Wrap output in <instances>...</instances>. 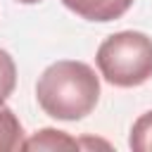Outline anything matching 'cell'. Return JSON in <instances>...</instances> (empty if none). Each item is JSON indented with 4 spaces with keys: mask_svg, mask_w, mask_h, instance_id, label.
<instances>
[{
    "mask_svg": "<svg viewBox=\"0 0 152 152\" xmlns=\"http://www.w3.org/2000/svg\"><path fill=\"white\" fill-rule=\"evenodd\" d=\"M24 150H78V140L57 128H43L21 142Z\"/></svg>",
    "mask_w": 152,
    "mask_h": 152,
    "instance_id": "obj_4",
    "label": "cell"
},
{
    "mask_svg": "<svg viewBox=\"0 0 152 152\" xmlns=\"http://www.w3.org/2000/svg\"><path fill=\"white\" fill-rule=\"evenodd\" d=\"M17 86V64L7 50L0 48V104L14 93Z\"/></svg>",
    "mask_w": 152,
    "mask_h": 152,
    "instance_id": "obj_7",
    "label": "cell"
},
{
    "mask_svg": "<svg viewBox=\"0 0 152 152\" xmlns=\"http://www.w3.org/2000/svg\"><path fill=\"white\" fill-rule=\"evenodd\" d=\"M17 2H21V5H36V2H40V0H17Z\"/></svg>",
    "mask_w": 152,
    "mask_h": 152,
    "instance_id": "obj_8",
    "label": "cell"
},
{
    "mask_svg": "<svg viewBox=\"0 0 152 152\" xmlns=\"http://www.w3.org/2000/svg\"><path fill=\"white\" fill-rule=\"evenodd\" d=\"M97 69L116 88H135L152 78V38L142 31L107 36L95 55Z\"/></svg>",
    "mask_w": 152,
    "mask_h": 152,
    "instance_id": "obj_2",
    "label": "cell"
},
{
    "mask_svg": "<svg viewBox=\"0 0 152 152\" xmlns=\"http://www.w3.org/2000/svg\"><path fill=\"white\" fill-rule=\"evenodd\" d=\"M36 100L48 116L78 121L95 109L100 100V78L86 62L59 59L40 74L36 83Z\"/></svg>",
    "mask_w": 152,
    "mask_h": 152,
    "instance_id": "obj_1",
    "label": "cell"
},
{
    "mask_svg": "<svg viewBox=\"0 0 152 152\" xmlns=\"http://www.w3.org/2000/svg\"><path fill=\"white\" fill-rule=\"evenodd\" d=\"M128 147L135 152H152V109L135 119L128 135Z\"/></svg>",
    "mask_w": 152,
    "mask_h": 152,
    "instance_id": "obj_6",
    "label": "cell"
},
{
    "mask_svg": "<svg viewBox=\"0 0 152 152\" xmlns=\"http://www.w3.org/2000/svg\"><path fill=\"white\" fill-rule=\"evenodd\" d=\"M24 142V128L17 119V114L0 104V152H12L19 150Z\"/></svg>",
    "mask_w": 152,
    "mask_h": 152,
    "instance_id": "obj_5",
    "label": "cell"
},
{
    "mask_svg": "<svg viewBox=\"0 0 152 152\" xmlns=\"http://www.w3.org/2000/svg\"><path fill=\"white\" fill-rule=\"evenodd\" d=\"M74 14L88 21H114L128 12L133 0H62Z\"/></svg>",
    "mask_w": 152,
    "mask_h": 152,
    "instance_id": "obj_3",
    "label": "cell"
}]
</instances>
